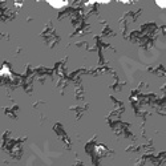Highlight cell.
Listing matches in <instances>:
<instances>
[{
  "mask_svg": "<svg viewBox=\"0 0 166 166\" xmlns=\"http://www.w3.org/2000/svg\"><path fill=\"white\" fill-rule=\"evenodd\" d=\"M48 4L51 5V7H53V8H63V7H65V5H68V2H48Z\"/></svg>",
  "mask_w": 166,
  "mask_h": 166,
  "instance_id": "6da1fadb",
  "label": "cell"
},
{
  "mask_svg": "<svg viewBox=\"0 0 166 166\" xmlns=\"http://www.w3.org/2000/svg\"><path fill=\"white\" fill-rule=\"evenodd\" d=\"M156 4L159 8H166V2H163V0H158V2H156Z\"/></svg>",
  "mask_w": 166,
  "mask_h": 166,
  "instance_id": "7a4b0ae2",
  "label": "cell"
}]
</instances>
